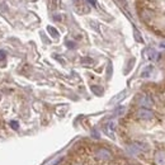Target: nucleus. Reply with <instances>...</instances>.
Listing matches in <instances>:
<instances>
[{"label":"nucleus","mask_w":165,"mask_h":165,"mask_svg":"<svg viewBox=\"0 0 165 165\" xmlns=\"http://www.w3.org/2000/svg\"><path fill=\"white\" fill-rule=\"evenodd\" d=\"M136 116H137V118L145 119V121H149L151 118H154V113L147 108H140L139 111L136 112Z\"/></svg>","instance_id":"1"},{"label":"nucleus","mask_w":165,"mask_h":165,"mask_svg":"<svg viewBox=\"0 0 165 165\" xmlns=\"http://www.w3.org/2000/svg\"><path fill=\"white\" fill-rule=\"evenodd\" d=\"M95 156H97V159H103V160L112 159L111 151L107 150V149H98L97 151H95Z\"/></svg>","instance_id":"2"},{"label":"nucleus","mask_w":165,"mask_h":165,"mask_svg":"<svg viewBox=\"0 0 165 165\" xmlns=\"http://www.w3.org/2000/svg\"><path fill=\"white\" fill-rule=\"evenodd\" d=\"M146 57L150 59V60H156L158 59V52L154 48H149L146 51Z\"/></svg>","instance_id":"3"},{"label":"nucleus","mask_w":165,"mask_h":165,"mask_svg":"<svg viewBox=\"0 0 165 165\" xmlns=\"http://www.w3.org/2000/svg\"><path fill=\"white\" fill-rule=\"evenodd\" d=\"M139 102H140V104L144 105V107H150L151 104H153V103H151V100H150V98L146 97V95H142V97H140Z\"/></svg>","instance_id":"4"},{"label":"nucleus","mask_w":165,"mask_h":165,"mask_svg":"<svg viewBox=\"0 0 165 165\" xmlns=\"http://www.w3.org/2000/svg\"><path fill=\"white\" fill-rule=\"evenodd\" d=\"M47 31H48V33L51 34V37H53V38H57V37H59V32H57V29H56V28H53V27L48 25V27H47Z\"/></svg>","instance_id":"5"},{"label":"nucleus","mask_w":165,"mask_h":165,"mask_svg":"<svg viewBox=\"0 0 165 165\" xmlns=\"http://www.w3.org/2000/svg\"><path fill=\"white\" fill-rule=\"evenodd\" d=\"M91 90H93V93H95L97 95H102V94H103V90H102V88H99V87L93 85V87H91Z\"/></svg>","instance_id":"6"},{"label":"nucleus","mask_w":165,"mask_h":165,"mask_svg":"<svg viewBox=\"0 0 165 165\" xmlns=\"http://www.w3.org/2000/svg\"><path fill=\"white\" fill-rule=\"evenodd\" d=\"M151 71H153V66H147V69H146V70H145L141 75H142L144 78H147V76H149V74H150Z\"/></svg>","instance_id":"7"},{"label":"nucleus","mask_w":165,"mask_h":165,"mask_svg":"<svg viewBox=\"0 0 165 165\" xmlns=\"http://www.w3.org/2000/svg\"><path fill=\"white\" fill-rule=\"evenodd\" d=\"M135 38L139 41V42H142V37L140 36V32L137 31V29H135Z\"/></svg>","instance_id":"8"},{"label":"nucleus","mask_w":165,"mask_h":165,"mask_svg":"<svg viewBox=\"0 0 165 165\" xmlns=\"http://www.w3.org/2000/svg\"><path fill=\"white\" fill-rule=\"evenodd\" d=\"M10 126L14 128V130H18V127H19V123L18 122H16V121H11L10 122Z\"/></svg>","instance_id":"9"},{"label":"nucleus","mask_w":165,"mask_h":165,"mask_svg":"<svg viewBox=\"0 0 165 165\" xmlns=\"http://www.w3.org/2000/svg\"><path fill=\"white\" fill-rule=\"evenodd\" d=\"M5 59V52L3 50H0V61H3Z\"/></svg>","instance_id":"10"},{"label":"nucleus","mask_w":165,"mask_h":165,"mask_svg":"<svg viewBox=\"0 0 165 165\" xmlns=\"http://www.w3.org/2000/svg\"><path fill=\"white\" fill-rule=\"evenodd\" d=\"M87 2H89V3H90V4L93 5V7H97V5H98V3H97V0H87Z\"/></svg>","instance_id":"11"},{"label":"nucleus","mask_w":165,"mask_h":165,"mask_svg":"<svg viewBox=\"0 0 165 165\" xmlns=\"http://www.w3.org/2000/svg\"><path fill=\"white\" fill-rule=\"evenodd\" d=\"M67 46L70 47V48H74V47H75V43H74V42H67Z\"/></svg>","instance_id":"12"},{"label":"nucleus","mask_w":165,"mask_h":165,"mask_svg":"<svg viewBox=\"0 0 165 165\" xmlns=\"http://www.w3.org/2000/svg\"><path fill=\"white\" fill-rule=\"evenodd\" d=\"M74 165H81V164H74Z\"/></svg>","instance_id":"13"}]
</instances>
